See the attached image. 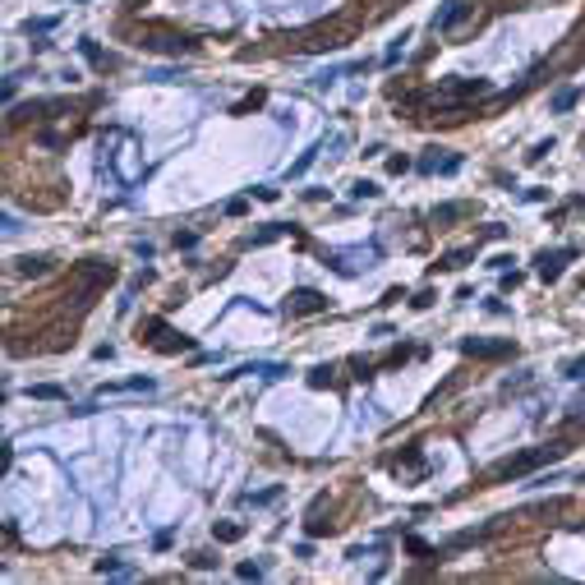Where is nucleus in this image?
I'll use <instances>...</instances> for the list:
<instances>
[{
	"label": "nucleus",
	"mask_w": 585,
	"mask_h": 585,
	"mask_svg": "<svg viewBox=\"0 0 585 585\" xmlns=\"http://www.w3.org/2000/svg\"><path fill=\"white\" fill-rule=\"evenodd\" d=\"M558 456H563V447H535V452L507 456V461H498V465H493V479H521V475H530L535 465L558 461Z\"/></svg>",
	"instance_id": "1"
},
{
	"label": "nucleus",
	"mask_w": 585,
	"mask_h": 585,
	"mask_svg": "<svg viewBox=\"0 0 585 585\" xmlns=\"http://www.w3.org/2000/svg\"><path fill=\"white\" fill-rule=\"evenodd\" d=\"M327 309V295L323 290H313V286H295L286 295V313L290 318H304V313H323Z\"/></svg>",
	"instance_id": "2"
},
{
	"label": "nucleus",
	"mask_w": 585,
	"mask_h": 585,
	"mask_svg": "<svg viewBox=\"0 0 585 585\" xmlns=\"http://www.w3.org/2000/svg\"><path fill=\"white\" fill-rule=\"evenodd\" d=\"M461 351L475 355V360H507V355H516V346H512V341H479V337H465Z\"/></svg>",
	"instance_id": "3"
},
{
	"label": "nucleus",
	"mask_w": 585,
	"mask_h": 585,
	"mask_svg": "<svg viewBox=\"0 0 585 585\" xmlns=\"http://www.w3.org/2000/svg\"><path fill=\"white\" fill-rule=\"evenodd\" d=\"M465 14H470L465 0H442V10H433V33H452Z\"/></svg>",
	"instance_id": "4"
},
{
	"label": "nucleus",
	"mask_w": 585,
	"mask_h": 585,
	"mask_svg": "<svg viewBox=\"0 0 585 585\" xmlns=\"http://www.w3.org/2000/svg\"><path fill=\"white\" fill-rule=\"evenodd\" d=\"M567 258H576V249H553V254L544 249V254L535 258V263H540V276H544V281H558V276H563V263H567Z\"/></svg>",
	"instance_id": "5"
},
{
	"label": "nucleus",
	"mask_w": 585,
	"mask_h": 585,
	"mask_svg": "<svg viewBox=\"0 0 585 585\" xmlns=\"http://www.w3.org/2000/svg\"><path fill=\"white\" fill-rule=\"evenodd\" d=\"M240 374H258V378H267V383H276V378H286L290 374V365H272V360H254V365H240L235 374H226V378H240Z\"/></svg>",
	"instance_id": "6"
},
{
	"label": "nucleus",
	"mask_w": 585,
	"mask_h": 585,
	"mask_svg": "<svg viewBox=\"0 0 585 585\" xmlns=\"http://www.w3.org/2000/svg\"><path fill=\"white\" fill-rule=\"evenodd\" d=\"M212 540H217V544H235V540H244V526H240V521H217V526H212Z\"/></svg>",
	"instance_id": "7"
},
{
	"label": "nucleus",
	"mask_w": 585,
	"mask_h": 585,
	"mask_svg": "<svg viewBox=\"0 0 585 585\" xmlns=\"http://www.w3.org/2000/svg\"><path fill=\"white\" fill-rule=\"evenodd\" d=\"M143 46H153V51H194L189 37H153V42H143Z\"/></svg>",
	"instance_id": "8"
},
{
	"label": "nucleus",
	"mask_w": 585,
	"mask_h": 585,
	"mask_svg": "<svg viewBox=\"0 0 585 585\" xmlns=\"http://www.w3.org/2000/svg\"><path fill=\"white\" fill-rule=\"evenodd\" d=\"M14 272H19V276H42V272H51V258H33V254H28V258H19Z\"/></svg>",
	"instance_id": "9"
},
{
	"label": "nucleus",
	"mask_w": 585,
	"mask_h": 585,
	"mask_svg": "<svg viewBox=\"0 0 585 585\" xmlns=\"http://www.w3.org/2000/svg\"><path fill=\"white\" fill-rule=\"evenodd\" d=\"M465 212H470V208H465V203H442V208H438V212H433V221H438V226H447V221H456V217H465Z\"/></svg>",
	"instance_id": "10"
},
{
	"label": "nucleus",
	"mask_w": 585,
	"mask_h": 585,
	"mask_svg": "<svg viewBox=\"0 0 585 585\" xmlns=\"http://www.w3.org/2000/svg\"><path fill=\"white\" fill-rule=\"evenodd\" d=\"M78 46H83V55H88V60H92V65H97V69H106V65H111L106 55H101V46L92 42V37H83V42H78Z\"/></svg>",
	"instance_id": "11"
},
{
	"label": "nucleus",
	"mask_w": 585,
	"mask_h": 585,
	"mask_svg": "<svg viewBox=\"0 0 585 585\" xmlns=\"http://www.w3.org/2000/svg\"><path fill=\"white\" fill-rule=\"evenodd\" d=\"M378 194H383V189H378L374 180H355L351 185V199H378Z\"/></svg>",
	"instance_id": "12"
},
{
	"label": "nucleus",
	"mask_w": 585,
	"mask_h": 585,
	"mask_svg": "<svg viewBox=\"0 0 585 585\" xmlns=\"http://www.w3.org/2000/svg\"><path fill=\"white\" fill-rule=\"evenodd\" d=\"M318 153H323V148H318V143H313V148H309V153H299V162H295V166H290L286 176H304V171H309V166H313V157H318Z\"/></svg>",
	"instance_id": "13"
},
{
	"label": "nucleus",
	"mask_w": 585,
	"mask_h": 585,
	"mask_svg": "<svg viewBox=\"0 0 585 585\" xmlns=\"http://www.w3.org/2000/svg\"><path fill=\"white\" fill-rule=\"evenodd\" d=\"M470 258H475V249H452V254L442 258V267H465Z\"/></svg>",
	"instance_id": "14"
},
{
	"label": "nucleus",
	"mask_w": 585,
	"mask_h": 585,
	"mask_svg": "<svg viewBox=\"0 0 585 585\" xmlns=\"http://www.w3.org/2000/svg\"><path fill=\"white\" fill-rule=\"evenodd\" d=\"M576 106V88H563V92H553V111H572Z\"/></svg>",
	"instance_id": "15"
},
{
	"label": "nucleus",
	"mask_w": 585,
	"mask_h": 585,
	"mask_svg": "<svg viewBox=\"0 0 585 585\" xmlns=\"http://www.w3.org/2000/svg\"><path fill=\"white\" fill-rule=\"evenodd\" d=\"M33 397H37V401H60V397H65V387H51V383H42V387H33Z\"/></svg>",
	"instance_id": "16"
},
{
	"label": "nucleus",
	"mask_w": 585,
	"mask_h": 585,
	"mask_svg": "<svg viewBox=\"0 0 585 585\" xmlns=\"http://www.w3.org/2000/svg\"><path fill=\"white\" fill-rule=\"evenodd\" d=\"M235 576H240V581H258L263 567H258V563H240V567H235Z\"/></svg>",
	"instance_id": "17"
},
{
	"label": "nucleus",
	"mask_w": 585,
	"mask_h": 585,
	"mask_svg": "<svg viewBox=\"0 0 585 585\" xmlns=\"http://www.w3.org/2000/svg\"><path fill=\"white\" fill-rule=\"evenodd\" d=\"M327 383H332V369H327V365H318V369L309 374V387H327Z\"/></svg>",
	"instance_id": "18"
},
{
	"label": "nucleus",
	"mask_w": 585,
	"mask_h": 585,
	"mask_svg": "<svg viewBox=\"0 0 585 585\" xmlns=\"http://www.w3.org/2000/svg\"><path fill=\"white\" fill-rule=\"evenodd\" d=\"M438 171H442V176H456V171H461V157H447V162H438Z\"/></svg>",
	"instance_id": "19"
},
{
	"label": "nucleus",
	"mask_w": 585,
	"mask_h": 585,
	"mask_svg": "<svg viewBox=\"0 0 585 585\" xmlns=\"http://www.w3.org/2000/svg\"><path fill=\"white\" fill-rule=\"evenodd\" d=\"M563 378H572V383H576V378H585V360H572V365H567V374Z\"/></svg>",
	"instance_id": "20"
},
{
	"label": "nucleus",
	"mask_w": 585,
	"mask_h": 585,
	"mask_svg": "<svg viewBox=\"0 0 585 585\" xmlns=\"http://www.w3.org/2000/svg\"><path fill=\"white\" fill-rule=\"evenodd\" d=\"M194 244H199V235H194V231H185V235H176V249H194Z\"/></svg>",
	"instance_id": "21"
},
{
	"label": "nucleus",
	"mask_w": 585,
	"mask_h": 585,
	"mask_svg": "<svg viewBox=\"0 0 585 585\" xmlns=\"http://www.w3.org/2000/svg\"><path fill=\"white\" fill-rule=\"evenodd\" d=\"M406 166H410L406 157H387V171H392V176H401V171H406Z\"/></svg>",
	"instance_id": "22"
},
{
	"label": "nucleus",
	"mask_w": 585,
	"mask_h": 585,
	"mask_svg": "<svg viewBox=\"0 0 585 585\" xmlns=\"http://www.w3.org/2000/svg\"><path fill=\"white\" fill-rule=\"evenodd\" d=\"M249 194H258L263 203H272V199H276V189H272V185H258V189H249Z\"/></svg>",
	"instance_id": "23"
}]
</instances>
